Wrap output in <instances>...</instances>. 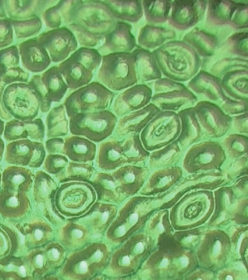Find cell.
Returning a JSON list of instances; mask_svg holds the SVG:
<instances>
[{
	"label": "cell",
	"instance_id": "6da1fadb",
	"mask_svg": "<svg viewBox=\"0 0 248 280\" xmlns=\"http://www.w3.org/2000/svg\"><path fill=\"white\" fill-rule=\"evenodd\" d=\"M152 52L162 74L177 82L190 80L201 67V57L184 40L169 41Z\"/></svg>",
	"mask_w": 248,
	"mask_h": 280
},
{
	"label": "cell",
	"instance_id": "7a4b0ae2",
	"mask_svg": "<svg viewBox=\"0 0 248 280\" xmlns=\"http://www.w3.org/2000/svg\"><path fill=\"white\" fill-rule=\"evenodd\" d=\"M146 153L139 135L117 137L113 135L99 143L94 165L103 172H111L126 164L143 160Z\"/></svg>",
	"mask_w": 248,
	"mask_h": 280
},
{
	"label": "cell",
	"instance_id": "3957f363",
	"mask_svg": "<svg viewBox=\"0 0 248 280\" xmlns=\"http://www.w3.org/2000/svg\"><path fill=\"white\" fill-rule=\"evenodd\" d=\"M97 77L100 83L112 91L124 90L135 85L138 79L133 52L103 55Z\"/></svg>",
	"mask_w": 248,
	"mask_h": 280
},
{
	"label": "cell",
	"instance_id": "277c9868",
	"mask_svg": "<svg viewBox=\"0 0 248 280\" xmlns=\"http://www.w3.org/2000/svg\"><path fill=\"white\" fill-rule=\"evenodd\" d=\"M102 57L96 49L81 47L61 62L58 67L68 88L76 90L90 83Z\"/></svg>",
	"mask_w": 248,
	"mask_h": 280
},
{
	"label": "cell",
	"instance_id": "5b68a950",
	"mask_svg": "<svg viewBox=\"0 0 248 280\" xmlns=\"http://www.w3.org/2000/svg\"><path fill=\"white\" fill-rule=\"evenodd\" d=\"M68 119L71 135L99 143L113 134L118 118L111 110L106 109L78 113Z\"/></svg>",
	"mask_w": 248,
	"mask_h": 280
},
{
	"label": "cell",
	"instance_id": "8992f818",
	"mask_svg": "<svg viewBox=\"0 0 248 280\" xmlns=\"http://www.w3.org/2000/svg\"><path fill=\"white\" fill-rule=\"evenodd\" d=\"M115 95L99 82L93 81L70 93L63 104L69 118L78 113L109 109Z\"/></svg>",
	"mask_w": 248,
	"mask_h": 280
},
{
	"label": "cell",
	"instance_id": "52a82bcc",
	"mask_svg": "<svg viewBox=\"0 0 248 280\" xmlns=\"http://www.w3.org/2000/svg\"><path fill=\"white\" fill-rule=\"evenodd\" d=\"M72 23L105 36L117 20L102 0H76L71 13Z\"/></svg>",
	"mask_w": 248,
	"mask_h": 280
},
{
	"label": "cell",
	"instance_id": "ba28073f",
	"mask_svg": "<svg viewBox=\"0 0 248 280\" xmlns=\"http://www.w3.org/2000/svg\"><path fill=\"white\" fill-rule=\"evenodd\" d=\"M4 105L13 118L31 121L40 111L39 98L28 83H15L6 86L2 95Z\"/></svg>",
	"mask_w": 248,
	"mask_h": 280
},
{
	"label": "cell",
	"instance_id": "9c48e42d",
	"mask_svg": "<svg viewBox=\"0 0 248 280\" xmlns=\"http://www.w3.org/2000/svg\"><path fill=\"white\" fill-rule=\"evenodd\" d=\"M28 83L36 92L40 111L44 113L49 111L53 103L60 102L68 89L58 66L50 67L41 75H33Z\"/></svg>",
	"mask_w": 248,
	"mask_h": 280
},
{
	"label": "cell",
	"instance_id": "30bf717a",
	"mask_svg": "<svg viewBox=\"0 0 248 280\" xmlns=\"http://www.w3.org/2000/svg\"><path fill=\"white\" fill-rule=\"evenodd\" d=\"M57 191V197L64 214H81L88 209L96 199L94 189L87 182H63Z\"/></svg>",
	"mask_w": 248,
	"mask_h": 280
},
{
	"label": "cell",
	"instance_id": "8fae6325",
	"mask_svg": "<svg viewBox=\"0 0 248 280\" xmlns=\"http://www.w3.org/2000/svg\"><path fill=\"white\" fill-rule=\"evenodd\" d=\"M46 156L43 142L19 140L5 145L3 159L12 165L37 168L43 164Z\"/></svg>",
	"mask_w": 248,
	"mask_h": 280
},
{
	"label": "cell",
	"instance_id": "7c38bea8",
	"mask_svg": "<svg viewBox=\"0 0 248 280\" xmlns=\"http://www.w3.org/2000/svg\"><path fill=\"white\" fill-rule=\"evenodd\" d=\"M36 38L46 49L53 63L65 60L78 46L75 35L66 26L44 32Z\"/></svg>",
	"mask_w": 248,
	"mask_h": 280
},
{
	"label": "cell",
	"instance_id": "4fadbf2b",
	"mask_svg": "<svg viewBox=\"0 0 248 280\" xmlns=\"http://www.w3.org/2000/svg\"><path fill=\"white\" fill-rule=\"evenodd\" d=\"M154 88L156 93L152 98L153 104L163 109H175L196 100L183 84L166 77L155 80Z\"/></svg>",
	"mask_w": 248,
	"mask_h": 280
},
{
	"label": "cell",
	"instance_id": "5bb4252c",
	"mask_svg": "<svg viewBox=\"0 0 248 280\" xmlns=\"http://www.w3.org/2000/svg\"><path fill=\"white\" fill-rule=\"evenodd\" d=\"M207 4V0H172L168 22L177 30L190 29L203 17Z\"/></svg>",
	"mask_w": 248,
	"mask_h": 280
},
{
	"label": "cell",
	"instance_id": "9a60e30c",
	"mask_svg": "<svg viewBox=\"0 0 248 280\" xmlns=\"http://www.w3.org/2000/svg\"><path fill=\"white\" fill-rule=\"evenodd\" d=\"M93 246L73 255L67 260L64 273L72 277H88L103 266L107 257L105 249L92 248Z\"/></svg>",
	"mask_w": 248,
	"mask_h": 280
},
{
	"label": "cell",
	"instance_id": "2e32d148",
	"mask_svg": "<svg viewBox=\"0 0 248 280\" xmlns=\"http://www.w3.org/2000/svg\"><path fill=\"white\" fill-rule=\"evenodd\" d=\"M152 98V91L147 85L135 84L115 97L111 110L118 118L145 107Z\"/></svg>",
	"mask_w": 248,
	"mask_h": 280
},
{
	"label": "cell",
	"instance_id": "e0dca14e",
	"mask_svg": "<svg viewBox=\"0 0 248 280\" xmlns=\"http://www.w3.org/2000/svg\"><path fill=\"white\" fill-rule=\"evenodd\" d=\"M46 136V127L40 118L31 121L12 119L5 123L3 137L11 142L19 140H30L43 142Z\"/></svg>",
	"mask_w": 248,
	"mask_h": 280
},
{
	"label": "cell",
	"instance_id": "ac0fdd59",
	"mask_svg": "<svg viewBox=\"0 0 248 280\" xmlns=\"http://www.w3.org/2000/svg\"><path fill=\"white\" fill-rule=\"evenodd\" d=\"M18 49L22 65L28 71L41 72L51 64L47 52L36 37L22 41L18 44Z\"/></svg>",
	"mask_w": 248,
	"mask_h": 280
},
{
	"label": "cell",
	"instance_id": "d6986e66",
	"mask_svg": "<svg viewBox=\"0 0 248 280\" xmlns=\"http://www.w3.org/2000/svg\"><path fill=\"white\" fill-rule=\"evenodd\" d=\"M103 46L110 53L131 52L137 47L131 24L117 21L114 27L104 36Z\"/></svg>",
	"mask_w": 248,
	"mask_h": 280
},
{
	"label": "cell",
	"instance_id": "ffe728a7",
	"mask_svg": "<svg viewBox=\"0 0 248 280\" xmlns=\"http://www.w3.org/2000/svg\"><path fill=\"white\" fill-rule=\"evenodd\" d=\"M58 1L30 0H4L7 17L12 20H22L40 17L50 5Z\"/></svg>",
	"mask_w": 248,
	"mask_h": 280
},
{
	"label": "cell",
	"instance_id": "44dd1931",
	"mask_svg": "<svg viewBox=\"0 0 248 280\" xmlns=\"http://www.w3.org/2000/svg\"><path fill=\"white\" fill-rule=\"evenodd\" d=\"M157 110L155 105L150 104L141 109L119 118L112 135L122 137L137 134L144 126L147 121Z\"/></svg>",
	"mask_w": 248,
	"mask_h": 280
},
{
	"label": "cell",
	"instance_id": "7402d4cb",
	"mask_svg": "<svg viewBox=\"0 0 248 280\" xmlns=\"http://www.w3.org/2000/svg\"><path fill=\"white\" fill-rule=\"evenodd\" d=\"M97 149L95 143L84 137L73 135L64 137L63 155L71 161L92 162L95 159Z\"/></svg>",
	"mask_w": 248,
	"mask_h": 280
},
{
	"label": "cell",
	"instance_id": "603a6c76",
	"mask_svg": "<svg viewBox=\"0 0 248 280\" xmlns=\"http://www.w3.org/2000/svg\"><path fill=\"white\" fill-rule=\"evenodd\" d=\"M187 86L195 92L204 94L212 100L228 99L223 92L220 79L209 72L199 70L190 80Z\"/></svg>",
	"mask_w": 248,
	"mask_h": 280
},
{
	"label": "cell",
	"instance_id": "cb8c5ba5",
	"mask_svg": "<svg viewBox=\"0 0 248 280\" xmlns=\"http://www.w3.org/2000/svg\"><path fill=\"white\" fill-rule=\"evenodd\" d=\"M132 52L135 57L138 82L142 84L162 78V74L152 52L138 46Z\"/></svg>",
	"mask_w": 248,
	"mask_h": 280
},
{
	"label": "cell",
	"instance_id": "d4e9b609",
	"mask_svg": "<svg viewBox=\"0 0 248 280\" xmlns=\"http://www.w3.org/2000/svg\"><path fill=\"white\" fill-rule=\"evenodd\" d=\"M176 32L162 26L146 24L140 30L138 43L139 46L149 50H155L165 43L175 38Z\"/></svg>",
	"mask_w": 248,
	"mask_h": 280
},
{
	"label": "cell",
	"instance_id": "484cf974",
	"mask_svg": "<svg viewBox=\"0 0 248 280\" xmlns=\"http://www.w3.org/2000/svg\"><path fill=\"white\" fill-rule=\"evenodd\" d=\"M184 41L191 46L200 57H209L213 55L218 46V39L214 34L195 27L183 37Z\"/></svg>",
	"mask_w": 248,
	"mask_h": 280
},
{
	"label": "cell",
	"instance_id": "4316f807",
	"mask_svg": "<svg viewBox=\"0 0 248 280\" xmlns=\"http://www.w3.org/2000/svg\"><path fill=\"white\" fill-rule=\"evenodd\" d=\"M113 17L117 20L136 23L143 15L141 0H102Z\"/></svg>",
	"mask_w": 248,
	"mask_h": 280
},
{
	"label": "cell",
	"instance_id": "83f0119b",
	"mask_svg": "<svg viewBox=\"0 0 248 280\" xmlns=\"http://www.w3.org/2000/svg\"><path fill=\"white\" fill-rule=\"evenodd\" d=\"M240 1L207 0L206 22L212 25H230Z\"/></svg>",
	"mask_w": 248,
	"mask_h": 280
},
{
	"label": "cell",
	"instance_id": "f1b7e54d",
	"mask_svg": "<svg viewBox=\"0 0 248 280\" xmlns=\"http://www.w3.org/2000/svg\"><path fill=\"white\" fill-rule=\"evenodd\" d=\"M75 1L59 0L46 9L42 16L46 26L53 29L70 24L72 8Z\"/></svg>",
	"mask_w": 248,
	"mask_h": 280
},
{
	"label": "cell",
	"instance_id": "f546056e",
	"mask_svg": "<svg viewBox=\"0 0 248 280\" xmlns=\"http://www.w3.org/2000/svg\"><path fill=\"white\" fill-rule=\"evenodd\" d=\"M248 70L238 69L230 71L220 78L223 89L237 99L247 101L248 96Z\"/></svg>",
	"mask_w": 248,
	"mask_h": 280
},
{
	"label": "cell",
	"instance_id": "4dcf8cb0",
	"mask_svg": "<svg viewBox=\"0 0 248 280\" xmlns=\"http://www.w3.org/2000/svg\"><path fill=\"white\" fill-rule=\"evenodd\" d=\"M45 127L47 139L62 138L68 135L69 119L63 104L49 110L45 119Z\"/></svg>",
	"mask_w": 248,
	"mask_h": 280
},
{
	"label": "cell",
	"instance_id": "1f68e13d",
	"mask_svg": "<svg viewBox=\"0 0 248 280\" xmlns=\"http://www.w3.org/2000/svg\"><path fill=\"white\" fill-rule=\"evenodd\" d=\"M140 171L138 167L132 164H126L110 172L122 199L135 191L138 184V174Z\"/></svg>",
	"mask_w": 248,
	"mask_h": 280
},
{
	"label": "cell",
	"instance_id": "d6a6232c",
	"mask_svg": "<svg viewBox=\"0 0 248 280\" xmlns=\"http://www.w3.org/2000/svg\"><path fill=\"white\" fill-rule=\"evenodd\" d=\"M2 180L5 190H25L31 185V174L29 170L25 167L9 166L3 171Z\"/></svg>",
	"mask_w": 248,
	"mask_h": 280
},
{
	"label": "cell",
	"instance_id": "836d02e7",
	"mask_svg": "<svg viewBox=\"0 0 248 280\" xmlns=\"http://www.w3.org/2000/svg\"><path fill=\"white\" fill-rule=\"evenodd\" d=\"M172 0H143L142 4L146 20L152 24L168 21Z\"/></svg>",
	"mask_w": 248,
	"mask_h": 280
},
{
	"label": "cell",
	"instance_id": "e575fe53",
	"mask_svg": "<svg viewBox=\"0 0 248 280\" xmlns=\"http://www.w3.org/2000/svg\"><path fill=\"white\" fill-rule=\"evenodd\" d=\"M92 162L79 163L69 161L63 172L57 177L60 182L78 181L89 182L95 174Z\"/></svg>",
	"mask_w": 248,
	"mask_h": 280
},
{
	"label": "cell",
	"instance_id": "d590c367",
	"mask_svg": "<svg viewBox=\"0 0 248 280\" xmlns=\"http://www.w3.org/2000/svg\"><path fill=\"white\" fill-rule=\"evenodd\" d=\"M91 211V213L83 219L87 221L85 223H87L94 230L99 231L106 227L113 218L115 209L111 206L102 205Z\"/></svg>",
	"mask_w": 248,
	"mask_h": 280
},
{
	"label": "cell",
	"instance_id": "8d00e7d4",
	"mask_svg": "<svg viewBox=\"0 0 248 280\" xmlns=\"http://www.w3.org/2000/svg\"><path fill=\"white\" fill-rule=\"evenodd\" d=\"M14 32L17 39H30L37 35L42 28L40 17L27 20H12Z\"/></svg>",
	"mask_w": 248,
	"mask_h": 280
},
{
	"label": "cell",
	"instance_id": "74e56055",
	"mask_svg": "<svg viewBox=\"0 0 248 280\" xmlns=\"http://www.w3.org/2000/svg\"><path fill=\"white\" fill-rule=\"evenodd\" d=\"M248 70V59L241 57H225L215 62L210 73L221 78L225 73L235 70Z\"/></svg>",
	"mask_w": 248,
	"mask_h": 280
},
{
	"label": "cell",
	"instance_id": "f35d334b",
	"mask_svg": "<svg viewBox=\"0 0 248 280\" xmlns=\"http://www.w3.org/2000/svg\"><path fill=\"white\" fill-rule=\"evenodd\" d=\"M248 33L247 31L237 32L231 35L226 40L230 52L241 58L248 59Z\"/></svg>",
	"mask_w": 248,
	"mask_h": 280
},
{
	"label": "cell",
	"instance_id": "ab89813d",
	"mask_svg": "<svg viewBox=\"0 0 248 280\" xmlns=\"http://www.w3.org/2000/svg\"><path fill=\"white\" fill-rule=\"evenodd\" d=\"M66 27L71 30L78 42L82 47L92 48L98 45L104 38V36L91 32L74 23Z\"/></svg>",
	"mask_w": 248,
	"mask_h": 280
},
{
	"label": "cell",
	"instance_id": "60d3db41",
	"mask_svg": "<svg viewBox=\"0 0 248 280\" xmlns=\"http://www.w3.org/2000/svg\"><path fill=\"white\" fill-rule=\"evenodd\" d=\"M18 46L11 45L0 50V78L10 69L19 66Z\"/></svg>",
	"mask_w": 248,
	"mask_h": 280
},
{
	"label": "cell",
	"instance_id": "b9f144b4",
	"mask_svg": "<svg viewBox=\"0 0 248 280\" xmlns=\"http://www.w3.org/2000/svg\"><path fill=\"white\" fill-rule=\"evenodd\" d=\"M62 233L63 242L69 247L80 245L85 242L88 234L84 227L76 225L65 227Z\"/></svg>",
	"mask_w": 248,
	"mask_h": 280
},
{
	"label": "cell",
	"instance_id": "7bdbcfd3",
	"mask_svg": "<svg viewBox=\"0 0 248 280\" xmlns=\"http://www.w3.org/2000/svg\"><path fill=\"white\" fill-rule=\"evenodd\" d=\"M69 162L64 155L47 154L43 164V168L47 172L58 176L63 172Z\"/></svg>",
	"mask_w": 248,
	"mask_h": 280
},
{
	"label": "cell",
	"instance_id": "ee69618b",
	"mask_svg": "<svg viewBox=\"0 0 248 280\" xmlns=\"http://www.w3.org/2000/svg\"><path fill=\"white\" fill-rule=\"evenodd\" d=\"M30 73L19 66L7 70L0 78V82L6 86L15 83H28Z\"/></svg>",
	"mask_w": 248,
	"mask_h": 280
},
{
	"label": "cell",
	"instance_id": "f6af8a7d",
	"mask_svg": "<svg viewBox=\"0 0 248 280\" xmlns=\"http://www.w3.org/2000/svg\"><path fill=\"white\" fill-rule=\"evenodd\" d=\"M234 29L242 30L248 27V3L240 1L229 25Z\"/></svg>",
	"mask_w": 248,
	"mask_h": 280
},
{
	"label": "cell",
	"instance_id": "bcb514c9",
	"mask_svg": "<svg viewBox=\"0 0 248 280\" xmlns=\"http://www.w3.org/2000/svg\"><path fill=\"white\" fill-rule=\"evenodd\" d=\"M14 32L11 19H0V50L9 47L14 41Z\"/></svg>",
	"mask_w": 248,
	"mask_h": 280
},
{
	"label": "cell",
	"instance_id": "7dc6e473",
	"mask_svg": "<svg viewBox=\"0 0 248 280\" xmlns=\"http://www.w3.org/2000/svg\"><path fill=\"white\" fill-rule=\"evenodd\" d=\"M64 138L56 137L47 139L45 143V147L47 154L63 155Z\"/></svg>",
	"mask_w": 248,
	"mask_h": 280
},
{
	"label": "cell",
	"instance_id": "c3c4849f",
	"mask_svg": "<svg viewBox=\"0 0 248 280\" xmlns=\"http://www.w3.org/2000/svg\"><path fill=\"white\" fill-rule=\"evenodd\" d=\"M6 85L0 82V118L7 122L13 119L9 112L5 108L2 101V95Z\"/></svg>",
	"mask_w": 248,
	"mask_h": 280
},
{
	"label": "cell",
	"instance_id": "681fc988",
	"mask_svg": "<svg viewBox=\"0 0 248 280\" xmlns=\"http://www.w3.org/2000/svg\"><path fill=\"white\" fill-rule=\"evenodd\" d=\"M4 0H0V19L7 18Z\"/></svg>",
	"mask_w": 248,
	"mask_h": 280
},
{
	"label": "cell",
	"instance_id": "f907efd6",
	"mask_svg": "<svg viewBox=\"0 0 248 280\" xmlns=\"http://www.w3.org/2000/svg\"><path fill=\"white\" fill-rule=\"evenodd\" d=\"M5 145L3 139L0 137V162L3 158Z\"/></svg>",
	"mask_w": 248,
	"mask_h": 280
},
{
	"label": "cell",
	"instance_id": "816d5d0a",
	"mask_svg": "<svg viewBox=\"0 0 248 280\" xmlns=\"http://www.w3.org/2000/svg\"><path fill=\"white\" fill-rule=\"evenodd\" d=\"M221 250V244L219 241H217L213 249V254L215 256L217 255L220 252Z\"/></svg>",
	"mask_w": 248,
	"mask_h": 280
},
{
	"label": "cell",
	"instance_id": "f5cc1de1",
	"mask_svg": "<svg viewBox=\"0 0 248 280\" xmlns=\"http://www.w3.org/2000/svg\"><path fill=\"white\" fill-rule=\"evenodd\" d=\"M9 202L12 206H16L18 203V200L16 196H12L10 198Z\"/></svg>",
	"mask_w": 248,
	"mask_h": 280
},
{
	"label": "cell",
	"instance_id": "db71d44e",
	"mask_svg": "<svg viewBox=\"0 0 248 280\" xmlns=\"http://www.w3.org/2000/svg\"><path fill=\"white\" fill-rule=\"evenodd\" d=\"M34 236L36 239L40 240L42 238L43 232L41 230L37 229L35 231Z\"/></svg>",
	"mask_w": 248,
	"mask_h": 280
},
{
	"label": "cell",
	"instance_id": "11a10c76",
	"mask_svg": "<svg viewBox=\"0 0 248 280\" xmlns=\"http://www.w3.org/2000/svg\"><path fill=\"white\" fill-rule=\"evenodd\" d=\"M4 126V121L0 118V137L3 135Z\"/></svg>",
	"mask_w": 248,
	"mask_h": 280
},
{
	"label": "cell",
	"instance_id": "9f6ffc18",
	"mask_svg": "<svg viewBox=\"0 0 248 280\" xmlns=\"http://www.w3.org/2000/svg\"><path fill=\"white\" fill-rule=\"evenodd\" d=\"M36 262L37 264L40 266L41 267L43 264V259L41 255H38L37 257Z\"/></svg>",
	"mask_w": 248,
	"mask_h": 280
},
{
	"label": "cell",
	"instance_id": "6f0895ef",
	"mask_svg": "<svg viewBox=\"0 0 248 280\" xmlns=\"http://www.w3.org/2000/svg\"><path fill=\"white\" fill-rule=\"evenodd\" d=\"M180 262L183 266H186L188 264V260L186 257H182L180 259Z\"/></svg>",
	"mask_w": 248,
	"mask_h": 280
},
{
	"label": "cell",
	"instance_id": "680465c9",
	"mask_svg": "<svg viewBox=\"0 0 248 280\" xmlns=\"http://www.w3.org/2000/svg\"><path fill=\"white\" fill-rule=\"evenodd\" d=\"M168 260L167 259H164L162 262H161L160 264V266L161 267H165L167 266V264H168Z\"/></svg>",
	"mask_w": 248,
	"mask_h": 280
},
{
	"label": "cell",
	"instance_id": "91938a15",
	"mask_svg": "<svg viewBox=\"0 0 248 280\" xmlns=\"http://www.w3.org/2000/svg\"><path fill=\"white\" fill-rule=\"evenodd\" d=\"M19 271L22 275L25 276L26 275V270L23 266H21L20 267Z\"/></svg>",
	"mask_w": 248,
	"mask_h": 280
},
{
	"label": "cell",
	"instance_id": "94428289",
	"mask_svg": "<svg viewBox=\"0 0 248 280\" xmlns=\"http://www.w3.org/2000/svg\"><path fill=\"white\" fill-rule=\"evenodd\" d=\"M236 268L237 269H241L243 268V266L241 263H239L238 264H236Z\"/></svg>",
	"mask_w": 248,
	"mask_h": 280
},
{
	"label": "cell",
	"instance_id": "6125c7cd",
	"mask_svg": "<svg viewBox=\"0 0 248 280\" xmlns=\"http://www.w3.org/2000/svg\"><path fill=\"white\" fill-rule=\"evenodd\" d=\"M158 228L159 230L162 231L163 230V227L161 224H159L158 226Z\"/></svg>",
	"mask_w": 248,
	"mask_h": 280
},
{
	"label": "cell",
	"instance_id": "be15d7a7",
	"mask_svg": "<svg viewBox=\"0 0 248 280\" xmlns=\"http://www.w3.org/2000/svg\"><path fill=\"white\" fill-rule=\"evenodd\" d=\"M227 280H232V278L231 276H228L226 278Z\"/></svg>",
	"mask_w": 248,
	"mask_h": 280
},
{
	"label": "cell",
	"instance_id": "e7e4bbea",
	"mask_svg": "<svg viewBox=\"0 0 248 280\" xmlns=\"http://www.w3.org/2000/svg\"><path fill=\"white\" fill-rule=\"evenodd\" d=\"M0 179H1V174H0Z\"/></svg>",
	"mask_w": 248,
	"mask_h": 280
}]
</instances>
